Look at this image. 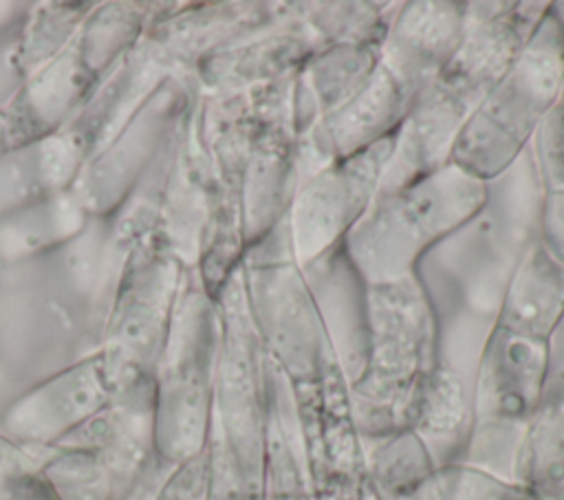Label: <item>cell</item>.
Masks as SVG:
<instances>
[{"label":"cell","mask_w":564,"mask_h":500,"mask_svg":"<svg viewBox=\"0 0 564 500\" xmlns=\"http://www.w3.org/2000/svg\"><path fill=\"white\" fill-rule=\"evenodd\" d=\"M513 480L542 500H564V374L546 372L513 463Z\"/></svg>","instance_id":"4fadbf2b"},{"label":"cell","mask_w":564,"mask_h":500,"mask_svg":"<svg viewBox=\"0 0 564 500\" xmlns=\"http://www.w3.org/2000/svg\"><path fill=\"white\" fill-rule=\"evenodd\" d=\"M546 368V341L494 328L474 377L471 423L460 463L513 478L516 454L540 403Z\"/></svg>","instance_id":"8992f818"},{"label":"cell","mask_w":564,"mask_h":500,"mask_svg":"<svg viewBox=\"0 0 564 500\" xmlns=\"http://www.w3.org/2000/svg\"><path fill=\"white\" fill-rule=\"evenodd\" d=\"M467 29V2H399L381 40L379 62L416 95L447 64Z\"/></svg>","instance_id":"9c48e42d"},{"label":"cell","mask_w":564,"mask_h":500,"mask_svg":"<svg viewBox=\"0 0 564 500\" xmlns=\"http://www.w3.org/2000/svg\"><path fill=\"white\" fill-rule=\"evenodd\" d=\"M62 388L44 390L31 396L20 412L11 414L13 427L22 436L31 438H51L68 430L75 421L95 412L104 401L99 377L93 368L79 370Z\"/></svg>","instance_id":"9a60e30c"},{"label":"cell","mask_w":564,"mask_h":500,"mask_svg":"<svg viewBox=\"0 0 564 500\" xmlns=\"http://www.w3.org/2000/svg\"><path fill=\"white\" fill-rule=\"evenodd\" d=\"M549 2H467V29L447 64L416 95L394 141L379 194L449 161L452 145L485 95L516 59Z\"/></svg>","instance_id":"7a4b0ae2"},{"label":"cell","mask_w":564,"mask_h":500,"mask_svg":"<svg viewBox=\"0 0 564 500\" xmlns=\"http://www.w3.org/2000/svg\"><path fill=\"white\" fill-rule=\"evenodd\" d=\"M487 198V183L452 163L377 196L341 240L366 284L414 275L419 260L469 220Z\"/></svg>","instance_id":"277c9868"},{"label":"cell","mask_w":564,"mask_h":500,"mask_svg":"<svg viewBox=\"0 0 564 500\" xmlns=\"http://www.w3.org/2000/svg\"><path fill=\"white\" fill-rule=\"evenodd\" d=\"M410 500H542L513 478L498 476L469 463H447L410 496Z\"/></svg>","instance_id":"2e32d148"},{"label":"cell","mask_w":564,"mask_h":500,"mask_svg":"<svg viewBox=\"0 0 564 500\" xmlns=\"http://www.w3.org/2000/svg\"><path fill=\"white\" fill-rule=\"evenodd\" d=\"M302 273L350 388L366 359L368 284L348 260L341 242L306 264Z\"/></svg>","instance_id":"30bf717a"},{"label":"cell","mask_w":564,"mask_h":500,"mask_svg":"<svg viewBox=\"0 0 564 500\" xmlns=\"http://www.w3.org/2000/svg\"><path fill=\"white\" fill-rule=\"evenodd\" d=\"M549 11L553 13V18H555V22H557V26H560V31L564 35V0L549 2Z\"/></svg>","instance_id":"d6986e66"},{"label":"cell","mask_w":564,"mask_h":500,"mask_svg":"<svg viewBox=\"0 0 564 500\" xmlns=\"http://www.w3.org/2000/svg\"><path fill=\"white\" fill-rule=\"evenodd\" d=\"M529 152L542 192H564V101H557L540 121Z\"/></svg>","instance_id":"e0dca14e"},{"label":"cell","mask_w":564,"mask_h":500,"mask_svg":"<svg viewBox=\"0 0 564 500\" xmlns=\"http://www.w3.org/2000/svg\"><path fill=\"white\" fill-rule=\"evenodd\" d=\"M562 93L564 35L546 9L516 59L458 132L447 163L482 183L494 181L520 159Z\"/></svg>","instance_id":"5b68a950"},{"label":"cell","mask_w":564,"mask_h":500,"mask_svg":"<svg viewBox=\"0 0 564 500\" xmlns=\"http://www.w3.org/2000/svg\"><path fill=\"white\" fill-rule=\"evenodd\" d=\"M564 315V264L540 238L520 258L498 315V328L546 341Z\"/></svg>","instance_id":"7c38bea8"},{"label":"cell","mask_w":564,"mask_h":500,"mask_svg":"<svg viewBox=\"0 0 564 500\" xmlns=\"http://www.w3.org/2000/svg\"><path fill=\"white\" fill-rule=\"evenodd\" d=\"M416 90L381 62L366 86L344 106L317 119L297 143V176L304 183L322 167L399 132ZM297 183V185H300Z\"/></svg>","instance_id":"ba28073f"},{"label":"cell","mask_w":564,"mask_h":500,"mask_svg":"<svg viewBox=\"0 0 564 500\" xmlns=\"http://www.w3.org/2000/svg\"><path fill=\"white\" fill-rule=\"evenodd\" d=\"M538 238L544 249L564 264V192L544 194Z\"/></svg>","instance_id":"ac0fdd59"},{"label":"cell","mask_w":564,"mask_h":500,"mask_svg":"<svg viewBox=\"0 0 564 500\" xmlns=\"http://www.w3.org/2000/svg\"><path fill=\"white\" fill-rule=\"evenodd\" d=\"M397 134L344 156L297 185L286 214L300 269L337 247L377 200Z\"/></svg>","instance_id":"52a82bcc"},{"label":"cell","mask_w":564,"mask_h":500,"mask_svg":"<svg viewBox=\"0 0 564 500\" xmlns=\"http://www.w3.org/2000/svg\"><path fill=\"white\" fill-rule=\"evenodd\" d=\"M359 438L366 478L383 500H410L438 467L430 447L412 427L359 434Z\"/></svg>","instance_id":"5bb4252c"},{"label":"cell","mask_w":564,"mask_h":500,"mask_svg":"<svg viewBox=\"0 0 564 500\" xmlns=\"http://www.w3.org/2000/svg\"><path fill=\"white\" fill-rule=\"evenodd\" d=\"M542 185L527 150L487 183L482 207L416 264L436 324V361L474 383L509 280L538 240Z\"/></svg>","instance_id":"6da1fadb"},{"label":"cell","mask_w":564,"mask_h":500,"mask_svg":"<svg viewBox=\"0 0 564 500\" xmlns=\"http://www.w3.org/2000/svg\"><path fill=\"white\" fill-rule=\"evenodd\" d=\"M436 361V324L416 275L368 284L366 359L348 388L361 436L412 427Z\"/></svg>","instance_id":"3957f363"},{"label":"cell","mask_w":564,"mask_h":500,"mask_svg":"<svg viewBox=\"0 0 564 500\" xmlns=\"http://www.w3.org/2000/svg\"><path fill=\"white\" fill-rule=\"evenodd\" d=\"M381 42H341L319 48L297 73L293 112L300 137L357 95L379 66Z\"/></svg>","instance_id":"8fae6325"},{"label":"cell","mask_w":564,"mask_h":500,"mask_svg":"<svg viewBox=\"0 0 564 500\" xmlns=\"http://www.w3.org/2000/svg\"><path fill=\"white\" fill-rule=\"evenodd\" d=\"M560 101H564V93H562V99Z\"/></svg>","instance_id":"ffe728a7"}]
</instances>
